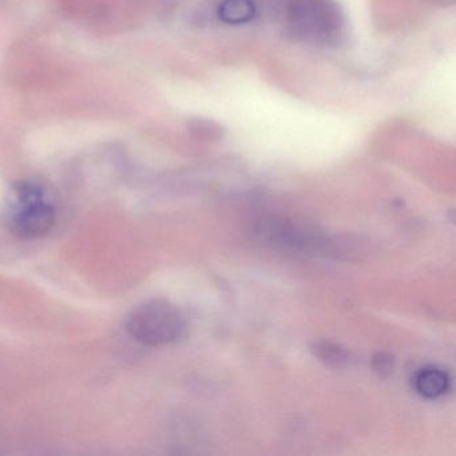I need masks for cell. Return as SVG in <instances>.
I'll return each mask as SVG.
<instances>
[{
	"mask_svg": "<svg viewBox=\"0 0 456 456\" xmlns=\"http://www.w3.org/2000/svg\"><path fill=\"white\" fill-rule=\"evenodd\" d=\"M126 330L138 343L149 346H165L183 338L185 319L177 306L167 300H151L127 317Z\"/></svg>",
	"mask_w": 456,
	"mask_h": 456,
	"instance_id": "6da1fadb",
	"label": "cell"
},
{
	"mask_svg": "<svg viewBox=\"0 0 456 456\" xmlns=\"http://www.w3.org/2000/svg\"><path fill=\"white\" fill-rule=\"evenodd\" d=\"M413 386L421 396L436 399L443 396L450 387V379L444 370L436 367L421 368L413 379Z\"/></svg>",
	"mask_w": 456,
	"mask_h": 456,
	"instance_id": "3957f363",
	"label": "cell"
},
{
	"mask_svg": "<svg viewBox=\"0 0 456 456\" xmlns=\"http://www.w3.org/2000/svg\"><path fill=\"white\" fill-rule=\"evenodd\" d=\"M312 352L322 362H327L330 365H335V367L344 364L346 359H348V354H346V349L341 348L338 344L327 343V341L314 344L312 346Z\"/></svg>",
	"mask_w": 456,
	"mask_h": 456,
	"instance_id": "5b68a950",
	"label": "cell"
},
{
	"mask_svg": "<svg viewBox=\"0 0 456 456\" xmlns=\"http://www.w3.org/2000/svg\"><path fill=\"white\" fill-rule=\"evenodd\" d=\"M256 14V7L252 0H224L218 15L223 22L228 25H242L249 22Z\"/></svg>",
	"mask_w": 456,
	"mask_h": 456,
	"instance_id": "277c9868",
	"label": "cell"
},
{
	"mask_svg": "<svg viewBox=\"0 0 456 456\" xmlns=\"http://www.w3.org/2000/svg\"><path fill=\"white\" fill-rule=\"evenodd\" d=\"M373 368L380 375H389L394 370V359L387 354H378L373 357Z\"/></svg>",
	"mask_w": 456,
	"mask_h": 456,
	"instance_id": "8992f818",
	"label": "cell"
},
{
	"mask_svg": "<svg viewBox=\"0 0 456 456\" xmlns=\"http://www.w3.org/2000/svg\"><path fill=\"white\" fill-rule=\"evenodd\" d=\"M54 224V208L37 201L23 205V209L12 218V231L20 239H38L52 231Z\"/></svg>",
	"mask_w": 456,
	"mask_h": 456,
	"instance_id": "7a4b0ae2",
	"label": "cell"
}]
</instances>
